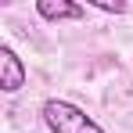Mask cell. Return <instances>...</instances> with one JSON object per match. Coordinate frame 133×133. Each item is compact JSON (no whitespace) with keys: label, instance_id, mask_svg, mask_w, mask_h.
Wrapping results in <instances>:
<instances>
[{"label":"cell","instance_id":"1","mask_svg":"<svg viewBox=\"0 0 133 133\" xmlns=\"http://www.w3.org/2000/svg\"><path fill=\"white\" fill-rule=\"evenodd\" d=\"M40 115H43V122H47L50 133H108L97 119H90L79 104H72V101H65V97L43 101Z\"/></svg>","mask_w":133,"mask_h":133},{"label":"cell","instance_id":"2","mask_svg":"<svg viewBox=\"0 0 133 133\" xmlns=\"http://www.w3.org/2000/svg\"><path fill=\"white\" fill-rule=\"evenodd\" d=\"M25 79H29L25 61L4 43L0 47V90H4V94H18V90L25 87Z\"/></svg>","mask_w":133,"mask_h":133},{"label":"cell","instance_id":"3","mask_svg":"<svg viewBox=\"0 0 133 133\" xmlns=\"http://www.w3.org/2000/svg\"><path fill=\"white\" fill-rule=\"evenodd\" d=\"M36 15L43 22H79L87 15V7L72 4V0H36Z\"/></svg>","mask_w":133,"mask_h":133},{"label":"cell","instance_id":"4","mask_svg":"<svg viewBox=\"0 0 133 133\" xmlns=\"http://www.w3.org/2000/svg\"><path fill=\"white\" fill-rule=\"evenodd\" d=\"M90 7H97V11H108V15H126V4H122V0H115V4H104V0H90Z\"/></svg>","mask_w":133,"mask_h":133}]
</instances>
